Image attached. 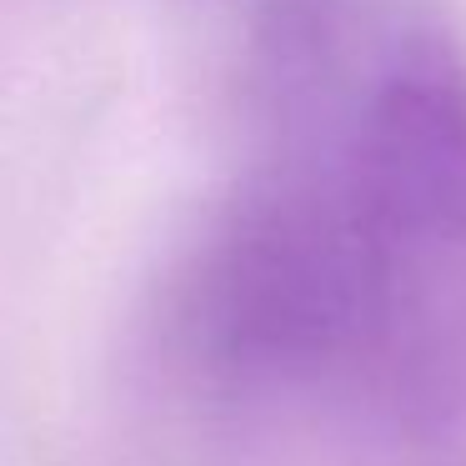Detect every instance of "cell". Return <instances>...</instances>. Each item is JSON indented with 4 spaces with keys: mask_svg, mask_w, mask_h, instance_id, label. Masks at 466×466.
<instances>
[{
    "mask_svg": "<svg viewBox=\"0 0 466 466\" xmlns=\"http://www.w3.org/2000/svg\"><path fill=\"white\" fill-rule=\"evenodd\" d=\"M361 251V366L406 436L466 421V56L416 35L386 61L341 166Z\"/></svg>",
    "mask_w": 466,
    "mask_h": 466,
    "instance_id": "obj_1",
    "label": "cell"
},
{
    "mask_svg": "<svg viewBox=\"0 0 466 466\" xmlns=\"http://www.w3.org/2000/svg\"><path fill=\"white\" fill-rule=\"evenodd\" d=\"M361 251L341 176L246 196L186 291L196 356L236 386H296L361 366Z\"/></svg>",
    "mask_w": 466,
    "mask_h": 466,
    "instance_id": "obj_2",
    "label": "cell"
}]
</instances>
